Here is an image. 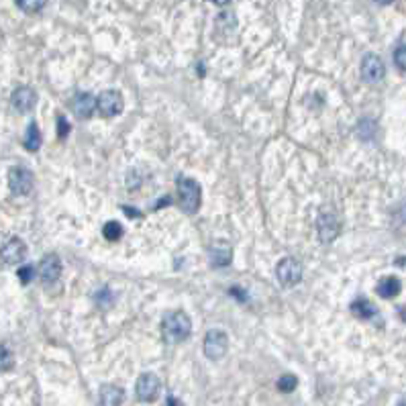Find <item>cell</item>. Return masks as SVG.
<instances>
[{"instance_id":"1","label":"cell","mask_w":406,"mask_h":406,"mask_svg":"<svg viewBox=\"0 0 406 406\" xmlns=\"http://www.w3.org/2000/svg\"><path fill=\"white\" fill-rule=\"evenodd\" d=\"M192 323L186 312H167L162 321V335L166 343H182L190 337Z\"/></svg>"},{"instance_id":"2","label":"cell","mask_w":406,"mask_h":406,"mask_svg":"<svg viewBox=\"0 0 406 406\" xmlns=\"http://www.w3.org/2000/svg\"><path fill=\"white\" fill-rule=\"evenodd\" d=\"M178 202L182 206L184 213H196L200 209V202H202V192L196 180L186 178V176H180L178 178Z\"/></svg>"},{"instance_id":"3","label":"cell","mask_w":406,"mask_h":406,"mask_svg":"<svg viewBox=\"0 0 406 406\" xmlns=\"http://www.w3.org/2000/svg\"><path fill=\"white\" fill-rule=\"evenodd\" d=\"M33 186H35V180H33V174L27 167H13L8 172V188L13 194L27 196V194H31Z\"/></svg>"},{"instance_id":"4","label":"cell","mask_w":406,"mask_h":406,"mask_svg":"<svg viewBox=\"0 0 406 406\" xmlns=\"http://www.w3.org/2000/svg\"><path fill=\"white\" fill-rule=\"evenodd\" d=\"M276 276L280 280V284L286 288L296 286L302 280V265L296 262L294 258H284L276 267Z\"/></svg>"},{"instance_id":"5","label":"cell","mask_w":406,"mask_h":406,"mask_svg":"<svg viewBox=\"0 0 406 406\" xmlns=\"http://www.w3.org/2000/svg\"><path fill=\"white\" fill-rule=\"evenodd\" d=\"M204 356L209 359H220L225 354H227V349H229V339H227V333H223V331H218V329H213V331H209L206 337H204Z\"/></svg>"},{"instance_id":"6","label":"cell","mask_w":406,"mask_h":406,"mask_svg":"<svg viewBox=\"0 0 406 406\" xmlns=\"http://www.w3.org/2000/svg\"><path fill=\"white\" fill-rule=\"evenodd\" d=\"M96 108L102 117H117L122 111V96L117 90H106L96 98Z\"/></svg>"},{"instance_id":"7","label":"cell","mask_w":406,"mask_h":406,"mask_svg":"<svg viewBox=\"0 0 406 406\" xmlns=\"http://www.w3.org/2000/svg\"><path fill=\"white\" fill-rule=\"evenodd\" d=\"M0 258L6 265H17L27 258V245L19 237H10L0 247Z\"/></svg>"},{"instance_id":"8","label":"cell","mask_w":406,"mask_h":406,"mask_svg":"<svg viewBox=\"0 0 406 406\" xmlns=\"http://www.w3.org/2000/svg\"><path fill=\"white\" fill-rule=\"evenodd\" d=\"M160 388H162V382L158 380V376L153 374H144L139 380H137V386H135V392H137V398L141 402H153L160 394Z\"/></svg>"},{"instance_id":"9","label":"cell","mask_w":406,"mask_h":406,"mask_svg":"<svg viewBox=\"0 0 406 406\" xmlns=\"http://www.w3.org/2000/svg\"><path fill=\"white\" fill-rule=\"evenodd\" d=\"M384 74H386V68H384L382 59L378 55H374V53H368L363 57V62H361V76H363V80L370 82V84H376V82L382 80Z\"/></svg>"},{"instance_id":"10","label":"cell","mask_w":406,"mask_h":406,"mask_svg":"<svg viewBox=\"0 0 406 406\" xmlns=\"http://www.w3.org/2000/svg\"><path fill=\"white\" fill-rule=\"evenodd\" d=\"M59 274H62V262H59L57 255L49 253V255H46V258L39 262V278H41L43 284H53V282H57Z\"/></svg>"},{"instance_id":"11","label":"cell","mask_w":406,"mask_h":406,"mask_svg":"<svg viewBox=\"0 0 406 406\" xmlns=\"http://www.w3.org/2000/svg\"><path fill=\"white\" fill-rule=\"evenodd\" d=\"M72 106L78 119H90L96 111V98L90 92H80L74 98Z\"/></svg>"},{"instance_id":"12","label":"cell","mask_w":406,"mask_h":406,"mask_svg":"<svg viewBox=\"0 0 406 406\" xmlns=\"http://www.w3.org/2000/svg\"><path fill=\"white\" fill-rule=\"evenodd\" d=\"M13 106L21 113H29L35 104H37V94L33 88H27V86H21L13 92Z\"/></svg>"},{"instance_id":"13","label":"cell","mask_w":406,"mask_h":406,"mask_svg":"<svg viewBox=\"0 0 406 406\" xmlns=\"http://www.w3.org/2000/svg\"><path fill=\"white\" fill-rule=\"evenodd\" d=\"M337 235H339V223H337L335 215H329V213L321 215V218H318V237H321V241L329 243Z\"/></svg>"},{"instance_id":"14","label":"cell","mask_w":406,"mask_h":406,"mask_svg":"<svg viewBox=\"0 0 406 406\" xmlns=\"http://www.w3.org/2000/svg\"><path fill=\"white\" fill-rule=\"evenodd\" d=\"M122 398H125V392L119 386L108 384L100 388V406H120Z\"/></svg>"},{"instance_id":"15","label":"cell","mask_w":406,"mask_h":406,"mask_svg":"<svg viewBox=\"0 0 406 406\" xmlns=\"http://www.w3.org/2000/svg\"><path fill=\"white\" fill-rule=\"evenodd\" d=\"M378 294H380L382 298H394V296H398V294H400V280L394 278V276H386V278H382L380 284H378Z\"/></svg>"},{"instance_id":"16","label":"cell","mask_w":406,"mask_h":406,"mask_svg":"<svg viewBox=\"0 0 406 406\" xmlns=\"http://www.w3.org/2000/svg\"><path fill=\"white\" fill-rule=\"evenodd\" d=\"M233 260V253H231V249L227 247V245H215V247H211V262L216 267H225V265H229Z\"/></svg>"},{"instance_id":"17","label":"cell","mask_w":406,"mask_h":406,"mask_svg":"<svg viewBox=\"0 0 406 406\" xmlns=\"http://www.w3.org/2000/svg\"><path fill=\"white\" fill-rule=\"evenodd\" d=\"M41 147V133L37 122H29L27 133H24V149L27 151H37Z\"/></svg>"},{"instance_id":"18","label":"cell","mask_w":406,"mask_h":406,"mask_svg":"<svg viewBox=\"0 0 406 406\" xmlns=\"http://www.w3.org/2000/svg\"><path fill=\"white\" fill-rule=\"evenodd\" d=\"M351 312L361 318V321H368V318H372V316H376V307L372 304V302H368V300H363V298H359L356 300L354 304H351Z\"/></svg>"},{"instance_id":"19","label":"cell","mask_w":406,"mask_h":406,"mask_svg":"<svg viewBox=\"0 0 406 406\" xmlns=\"http://www.w3.org/2000/svg\"><path fill=\"white\" fill-rule=\"evenodd\" d=\"M102 235H104L108 241H119L120 235H122V227H120V223H117V220L106 223V225H104V229H102Z\"/></svg>"},{"instance_id":"20","label":"cell","mask_w":406,"mask_h":406,"mask_svg":"<svg viewBox=\"0 0 406 406\" xmlns=\"http://www.w3.org/2000/svg\"><path fill=\"white\" fill-rule=\"evenodd\" d=\"M17 6L24 13H39L46 6V0H17Z\"/></svg>"},{"instance_id":"21","label":"cell","mask_w":406,"mask_h":406,"mask_svg":"<svg viewBox=\"0 0 406 406\" xmlns=\"http://www.w3.org/2000/svg\"><path fill=\"white\" fill-rule=\"evenodd\" d=\"M13 363H15V359H13L10 349H8L6 345H2V343H0V372L10 370V368H13Z\"/></svg>"},{"instance_id":"22","label":"cell","mask_w":406,"mask_h":406,"mask_svg":"<svg viewBox=\"0 0 406 406\" xmlns=\"http://www.w3.org/2000/svg\"><path fill=\"white\" fill-rule=\"evenodd\" d=\"M296 386H298V380H296V376H292V374H286V376H282V378L278 380V390H280V392H292Z\"/></svg>"},{"instance_id":"23","label":"cell","mask_w":406,"mask_h":406,"mask_svg":"<svg viewBox=\"0 0 406 406\" xmlns=\"http://www.w3.org/2000/svg\"><path fill=\"white\" fill-rule=\"evenodd\" d=\"M115 300V296H113V292L108 290V288H104L102 292H98L96 294V302L102 307V309H106V307H111V302Z\"/></svg>"},{"instance_id":"24","label":"cell","mask_w":406,"mask_h":406,"mask_svg":"<svg viewBox=\"0 0 406 406\" xmlns=\"http://www.w3.org/2000/svg\"><path fill=\"white\" fill-rule=\"evenodd\" d=\"M394 62H396V66H398L402 72H406V43L396 49V53H394Z\"/></svg>"},{"instance_id":"25","label":"cell","mask_w":406,"mask_h":406,"mask_svg":"<svg viewBox=\"0 0 406 406\" xmlns=\"http://www.w3.org/2000/svg\"><path fill=\"white\" fill-rule=\"evenodd\" d=\"M57 135H59V139H66L70 135V122H68L66 117L57 119Z\"/></svg>"},{"instance_id":"26","label":"cell","mask_w":406,"mask_h":406,"mask_svg":"<svg viewBox=\"0 0 406 406\" xmlns=\"http://www.w3.org/2000/svg\"><path fill=\"white\" fill-rule=\"evenodd\" d=\"M33 276H35V267L33 265H24L19 270V280L23 282V284H29L31 280H33Z\"/></svg>"},{"instance_id":"27","label":"cell","mask_w":406,"mask_h":406,"mask_svg":"<svg viewBox=\"0 0 406 406\" xmlns=\"http://www.w3.org/2000/svg\"><path fill=\"white\" fill-rule=\"evenodd\" d=\"M213 2H215L216 6H227V4H229L231 0H213Z\"/></svg>"},{"instance_id":"28","label":"cell","mask_w":406,"mask_h":406,"mask_svg":"<svg viewBox=\"0 0 406 406\" xmlns=\"http://www.w3.org/2000/svg\"><path fill=\"white\" fill-rule=\"evenodd\" d=\"M400 318H402V321H406V307H402V309H400Z\"/></svg>"},{"instance_id":"29","label":"cell","mask_w":406,"mask_h":406,"mask_svg":"<svg viewBox=\"0 0 406 406\" xmlns=\"http://www.w3.org/2000/svg\"><path fill=\"white\" fill-rule=\"evenodd\" d=\"M167 402H169V406H180V405H178V400H174V398H169Z\"/></svg>"},{"instance_id":"30","label":"cell","mask_w":406,"mask_h":406,"mask_svg":"<svg viewBox=\"0 0 406 406\" xmlns=\"http://www.w3.org/2000/svg\"><path fill=\"white\" fill-rule=\"evenodd\" d=\"M376 2H378V4H390L392 0H376Z\"/></svg>"},{"instance_id":"31","label":"cell","mask_w":406,"mask_h":406,"mask_svg":"<svg viewBox=\"0 0 406 406\" xmlns=\"http://www.w3.org/2000/svg\"><path fill=\"white\" fill-rule=\"evenodd\" d=\"M405 406H406V405H405Z\"/></svg>"}]
</instances>
